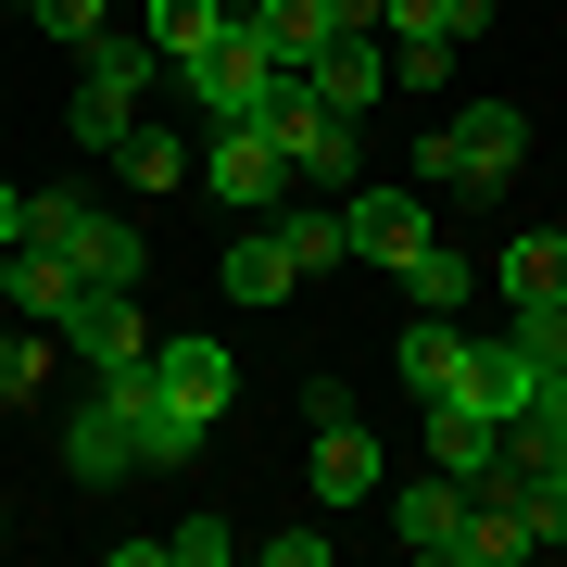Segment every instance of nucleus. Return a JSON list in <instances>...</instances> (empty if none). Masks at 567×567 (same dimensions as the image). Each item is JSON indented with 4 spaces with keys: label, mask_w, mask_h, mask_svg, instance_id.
Listing matches in <instances>:
<instances>
[{
    "label": "nucleus",
    "mask_w": 567,
    "mask_h": 567,
    "mask_svg": "<svg viewBox=\"0 0 567 567\" xmlns=\"http://www.w3.org/2000/svg\"><path fill=\"white\" fill-rule=\"evenodd\" d=\"M140 365H152L140 466H189V454H203V429L227 416V391H240V365H227V341H203V328H189V341H152Z\"/></svg>",
    "instance_id": "obj_1"
},
{
    "label": "nucleus",
    "mask_w": 567,
    "mask_h": 567,
    "mask_svg": "<svg viewBox=\"0 0 567 567\" xmlns=\"http://www.w3.org/2000/svg\"><path fill=\"white\" fill-rule=\"evenodd\" d=\"M25 240H51L76 278H102V290H140V265H152V240H140V227H114L89 189H25Z\"/></svg>",
    "instance_id": "obj_2"
},
{
    "label": "nucleus",
    "mask_w": 567,
    "mask_h": 567,
    "mask_svg": "<svg viewBox=\"0 0 567 567\" xmlns=\"http://www.w3.org/2000/svg\"><path fill=\"white\" fill-rule=\"evenodd\" d=\"M290 76H303V63H278V51L252 39V25H227L215 51H189V63H177V89H189V102H203V126H252V114L278 102Z\"/></svg>",
    "instance_id": "obj_3"
},
{
    "label": "nucleus",
    "mask_w": 567,
    "mask_h": 567,
    "mask_svg": "<svg viewBox=\"0 0 567 567\" xmlns=\"http://www.w3.org/2000/svg\"><path fill=\"white\" fill-rule=\"evenodd\" d=\"M152 76H164L152 39H89V76H76V102H63V140H76V152H114L126 126H140V89Z\"/></svg>",
    "instance_id": "obj_4"
},
{
    "label": "nucleus",
    "mask_w": 567,
    "mask_h": 567,
    "mask_svg": "<svg viewBox=\"0 0 567 567\" xmlns=\"http://www.w3.org/2000/svg\"><path fill=\"white\" fill-rule=\"evenodd\" d=\"M252 126L290 152V177H316V189H353V177H365V114H328L303 76H290V89H278V102H265Z\"/></svg>",
    "instance_id": "obj_5"
},
{
    "label": "nucleus",
    "mask_w": 567,
    "mask_h": 567,
    "mask_svg": "<svg viewBox=\"0 0 567 567\" xmlns=\"http://www.w3.org/2000/svg\"><path fill=\"white\" fill-rule=\"evenodd\" d=\"M416 164H429L442 189H505L517 164H529V114H517V102H466L454 126L416 140Z\"/></svg>",
    "instance_id": "obj_6"
},
{
    "label": "nucleus",
    "mask_w": 567,
    "mask_h": 567,
    "mask_svg": "<svg viewBox=\"0 0 567 567\" xmlns=\"http://www.w3.org/2000/svg\"><path fill=\"white\" fill-rule=\"evenodd\" d=\"M51 341L89 365V379H114V365H140L152 353V328H140V290H102V278H76V303L51 316Z\"/></svg>",
    "instance_id": "obj_7"
},
{
    "label": "nucleus",
    "mask_w": 567,
    "mask_h": 567,
    "mask_svg": "<svg viewBox=\"0 0 567 567\" xmlns=\"http://www.w3.org/2000/svg\"><path fill=\"white\" fill-rule=\"evenodd\" d=\"M189 164H203V189H215L227 215H278V203H290V152L265 140V126H215Z\"/></svg>",
    "instance_id": "obj_8"
},
{
    "label": "nucleus",
    "mask_w": 567,
    "mask_h": 567,
    "mask_svg": "<svg viewBox=\"0 0 567 567\" xmlns=\"http://www.w3.org/2000/svg\"><path fill=\"white\" fill-rule=\"evenodd\" d=\"M341 240H353V265H404V252L429 240V203H416V189L353 177V189H341Z\"/></svg>",
    "instance_id": "obj_9"
},
{
    "label": "nucleus",
    "mask_w": 567,
    "mask_h": 567,
    "mask_svg": "<svg viewBox=\"0 0 567 567\" xmlns=\"http://www.w3.org/2000/svg\"><path fill=\"white\" fill-rule=\"evenodd\" d=\"M303 89L328 114H379V89H391V51L365 39V25H341V39H316V63H303Z\"/></svg>",
    "instance_id": "obj_10"
},
{
    "label": "nucleus",
    "mask_w": 567,
    "mask_h": 567,
    "mask_svg": "<svg viewBox=\"0 0 567 567\" xmlns=\"http://www.w3.org/2000/svg\"><path fill=\"white\" fill-rule=\"evenodd\" d=\"M391 543H404L416 567H454V543H466V480H404V505H391Z\"/></svg>",
    "instance_id": "obj_11"
},
{
    "label": "nucleus",
    "mask_w": 567,
    "mask_h": 567,
    "mask_svg": "<svg viewBox=\"0 0 567 567\" xmlns=\"http://www.w3.org/2000/svg\"><path fill=\"white\" fill-rule=\"evenodd\" d=\"M126 466H140V429H126V416L102 404V379H89V404L63 416V480H89V492H114Z\"/></svg>",
    "instance_id": "obj_12"
},
{
    "label": "nucleus",
    "mask_w": 567,
    "mask_h": 567,
    "mask_svg": "<svg viewBox=\"0 0 567 567\" xmlns=\"http://www.w3.org/2000/svg\"><path fill=\"white\" fill-rule=\"evenodd\" d=\"M492 454H505V416H480L466 391H429V466L480 492V480H492Z\"/></svg>",
    "instance_id": "obj_13"
},
{
    "label": "nucleus",
    "mask_w": 567,
    "mask_h": 567,
    "mask_svg": "<svg viewBox=\"0 0 567 567\" xmlns=\"http://www.w3.org/2000/svg\"><path fill=\"white\" fill-rule=\"evenodd\" d=\"M454 391H466V404H480V416H517L529 391H543V353H529L517 328H505V341H466V365H454Z\"/></svg>",
    "instance_id": "obj_14"
},
{
    "label": "nucleus",
    "mask_w": 567,
    "mask_h": 567,
    "mask_svg": "<svg viewBox=\"0 0 567 567\" xmlns=\"http://www.w3.org/2000/svg\"><path fill=\"white\" fill-rule=\"evenodd\" d=\"M63 303H76V265H63L51 240H0V316H63Z\"/></svg>",
    "instance_id": "obj_15"
},
{
    "label": "nucleus",
    "mask_w": 567,
    "mask_h": 567,
    "mask_svg": "<svg viewBox=\"0 0 567 567\" xmlns=\"http://www.w3.org/2000/svg\"><path fill=\"white\" fill-rule=\"evenodd\" d=\"M227 303H290L303 290V265H290V240H278V215H252V240H227Z\"/></svg>",
    "instance_id": "obj_16"
},
{
    "label": "nucleus",
    "mask_w": 567,
    "mask_h": 567,
    "mask_svg": "<svg viewBox=\"0 0 567 567\" xmlns=\"http://www.w3.org/2000/svg\"><path fill=\"white\" fill-rule=\"evenodd\" d=\"M316 505L328 517H353V505H379V442L341 416V429H316Z\"/></svg>",
    "instance_id": "obj_17"
},
{
    "label": "nucleus",
    "mask_w": 567,
    "mask_h": 567,
    "mask_svg": "<svg viewBox=\"0 0 567 567\" xmlns=\"http://www.w3.org/2000/svg\"><path fill=\"white\" fill-rule=\"evenodd\" d=\"M391 278H404V303H416V316H454L466 290H480V252H466V240H442V227H429V240H416L404 265H391Z\"/></svg>",
    "instance_id": "obj_18"
},
{
    "label": "nucleus",
    "mask_w": 567,
    "mask_h": 567,
    "mask_svg": "<svg viewBox=\"0 0 567 567\" xmlns=\"http://www.w3.org/2000/svg\"><path fill=\"white\" fill-rule=\"evenodd\" d=\"M227 25H240V13H227V0H152V25H140V39L164 51V76H177V63H189V51H215Z\"/></svg>",
    "instance_id": "obj_19"
},
{
    "label": "nucleus",
    "mask_w": 567,
    "mask_h": 567,
    "mask_svg": "<svg viewBox=\"0 0 567 567\" xmlns=\"http://www.w3.org/2000/svg\"><path fill=\"white\" fill-rule=\"evenodd\" d=\"M240 25H252L278 63H316V39H341V25H328V0H252Z\"/></svg>",
    "instance_id": "obj_20"
},
{
    "label": "nucleus",
    "mask_w": 567,
    "mask_h": 567,
    "mask_svg": "<svg viewBox=\"0 0 567 567\" xmlns=\"http://www.w3.org/2000/svg\"><path fill=\"white\" fill-rule=\"evenodd\" d=\"M454 365H466V328H454V316H416V328H404V391L429 404V391H454Z\"/></svg>",
    "instance_id": "obj_21"
},
{
    "label": "nucleus",
    "mask_w": 567,
    "mask_h": 567,
    "mask_svg": "<svg viewBox=\"0 0 567 567\" xmlns=\"http://www.w3.org/2000/svg\"><path fill=\"white\" fill-rule=\"evenodd\" d=\"M114 164H126V189H177L189 177V140H177V126H126Z\"/></svg>",
    "instance_id": "obj_22"
},
{
    "label": "nucleus",
    "mask_w": 567,
    "mask_h": 567,
    "mask_svg": "<svg viewBox=\"0 0 567 567\" xmlns=\"http://www.w3.org/2000/svg\"><path fill=\"white\" fill-rule=\"evenodd\" d=\"M567 290V240H505V303L529 316V303H555Z\"/></svg>",
    "instance_id": "obj_23"
},
{
    "label": "nucleus",
    "mask_w": 567,
    "mask_h": 567,
    "mask_svg": "<svg viewBox=\"0 0 567 567\" xmlns=\"http://www.w3.org/2000/svg\"><path fill=\"white\" fill-rule=\"evenodd\" d=\"M391 25H404V39H442V51H466L492 25V0H391Z\"/></svg>",
    "instance_id": "obj_24"
},
{
    "label": "nucleus",
    "mask_w": 567,
    "mask_h": 567,
    "mask_svg": "<svg viewBox=\"0 0 567 567\" xmlns=\"http://www.w3.org/2000/svg\"><path fill=\"white\" fill-rule=\"evenodd\" d=\"M278 240H290V265H303V278H328V265H353L341 215H303V203H278Z\"/></svg>",
    "instance_id": "obj_25"
},
{
    "label": "nucleus",
    "mask_w": 567,
    "mask_h": 567,
    "mask_svg": "<svg viewBox=\"0 0 567 567\" xmlns=\"http://www.w3.org/2000/svg\"><path fill=\"white\" fill-rule=\"evenodd\" d=\"M39 379H51V328L25 316V328H0V404H39Z\"/></svg>",
    "instance_id": "obj_26"
},
{
    "label": "nucleus",
    "mask_w": 567,
    "mask_h": 567,
    "mask_svg": "<svg viewBox=\"0 0 567 567\" xmlns=\"http://www.w3.org/2000/svg\"><path fill=\"white\" fill-rule=\"evenodd\" d=\"M227 555H240L227 517H177V529H164V567H227Z\"/></svg>",
    "instance_id": "obj_27"
},
{
    "label": "nucleus",
    "mask_w": 567,
    "mask_h": 567,
    "mask_svg": "<svg viewBox=\"0 0 567 567\" xmlns=\"http://www.w3.org/2000/svg\"><path fill=\"white\" fill-rule=\"evenodd\" d=\"M13 13H25V25H51V39H76V51L102 39V0H13Z\"/></svg>",
    "instance_id": "obj_28"
},
{
    "label": "nucleus",
    "mask_w": 567,
    "mask_h": 567,
    "mask_svg": "<svg viewBox=\"0 0 567 567\" xmlns=\"http://www.w3.org/2000/svg\"><path fill=\"white\" fill-rule=\"evenodd\" d=\"M265 567H328V529H265Z\"/></svg>",
    "instance_id": "obj_29"
},
{
    "label": "nucleus",
    "mask_w": 567,
    "mask_h": 567,
    "mask_svg": "<svg viewBox=\"0 0 567 567\" xmlns=\"http://www.w3.org/2000/svg\"><path fill=\"white\" fill-rule=\"evenodd\" d=\"M328 25H365V39H379V25H391V0H328Z\"/></svg>",
    "instance_id": "obj_30"
},
{
    "label": "nucleus",
    "mask_w": 567,
    "mask_h": 567,
    "mask_svg": "<svg viewBox=\"0 0 567 567\" xmlns=\"http://www.w3.org/2000/svg\"><path fill=\"white\" fill-rule=\"evenodd\" d=\"M0 543H13V517H0Z\"/></svg>",
    "instance_id": "obj_31"
}]
</instances>
